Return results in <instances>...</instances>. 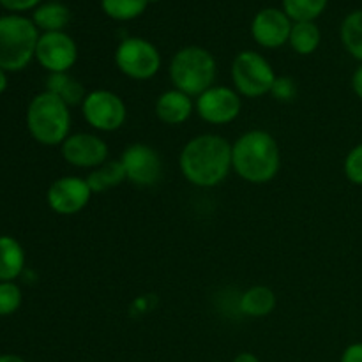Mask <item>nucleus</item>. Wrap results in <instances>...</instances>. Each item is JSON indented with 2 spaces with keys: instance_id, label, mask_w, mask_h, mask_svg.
<instances>
[{
  "instance_id": "obj_22",
  "label": "nucleus",
  "mask_w": 362,
  "mask_h": 362,
  "mask_svg": "<svg viewBox=\"0 0 362 362\" xmlns=\"http://www.w3.org/2000/svg\"><path fill=\"white\" fill-rule=\"evenodd\" d=\"M339 34L346 52L362 62V9L354 11L343 20Z\"/></svg>"
},
{
  "instance_id": "obj_3",
  "label": "nucleus",
  "mask_w": 362,
  "mask_h": 362,
  "mask_svg": "<svg viewBox=\"0 0 362 362\" xmlns=\"http://www.w3.org/2000/svg\"><path fill=\"white\" fill-rule=\"evenodd\" d=\"M27 129L37 144L62 145L71 131L69 106L48 90L34 95L27 108Z\"/></svg>"
},
{
  "instance_id": "obj_34",
  "label": "nucleus",
  "mask_w": 362,
  "mask_h": 362,
  "mask_svg": "<svg viewBox=\"0 0 362 362\" xmlns=\"http://www.w3.org/2000/svg\"><path fill=\"white\" fill-rule=\"evenodd\" d=\"M211 362H221V361H211Z\"/></svg>"
},
{
  "instance_id": "obj_30",
  "label": "nucleus",
  "mask_w": 362,
  "mask_h": 362,
  "mask_svg": "<svg viewBox=\"0 0 362 362\" xmlns=\"http://www.w3.org/2000/svg\"><path fill=\"white\" fill-rule=\"evenodd\" d=\"M352 88L356 92V95L359 99H362V64L354 71L352 74Z\"/></svg>"
},
{
  "instance_id": "obj_11",
  "label": "nucleus",
  "mask_w": 362,
  "mask_h": 362,
  "mask_svg": "<svg viewBox=\"0 0 362 362\" xmlns=\"http://www.w3.org/2000/svg\"><path fill=\"white\" fill-rule=\"evenodd\" d=\"M78 46L74 39L66 32H45L39 35L35 60L45 67L49 74L69 73L76 64Z\"/></svg>"
},
{
  "instance_id": "obj_17",
  "label": "nucleus",
  "mask_w": 362,
  "mask_h": 362,
  "mask_svg": "<svg viewBox=\"0 0 362 362\" xmlns=\"http://www.w3.org/2000/svg\"><path fill=\"white\" fill-rule=\"evenodd\" d=\"M276 308V293L269 286L257 285L247 288L239 299L240 313L246 317L262 318L267 317Z\"/></svg>"
},
{
  "instance_id": "obj_15",
  "label": "nucleus",
  "mask_w": 362,
  "mask_h": 362,
  "mask_svg": "<svg viewBox=\"0 0 362 362\" xmlns=\"http://www.w3.org/2000/svg\"><path fill=\"white\" fill-rule=\"evenodd\" d=\"M154 112L156 117L166 126H180L193 115L194 101L191 95L184 94L177 88H170L156 99Z\"/></svg>"
},
{
  "instance_id": "obj_5",
  "label": "nucleus",
  "mask_w": 362,
  "mask_h": 362,
  "mask_svg": "<svg viewBox=\"0 0 362 362\" xmlns=\"http://www.w3.org/2000/svg\"><path fill=\"white\" fill-rule=\"evenodd\" d=\"M39 30L34 21L20 14L0 16V67L18 73L35 59Z\"/></svg>"
},
{
  "instance_id": "obj_33",
  "label": "nucleus",
  "mask_w": 362,
  "mask_h": 362,
  "mask_svg": "<svg viewBox=\"0 0 362 362\" xmlns=\"http://www.w3.org/2000/svg\"><path fill=\"white\" fill-rule=\"evenodd\" d=\"M6 88H7V73L0 67V95L6 92Z\"/></svg>"
},
{
  "instance_id": "obj_7",
  "label": "nucleus",
  "mask_w": 362,
  "mask_h": 362,
  "mask_svg": "<svg viewBox=\"0 0 362 362\" xmlns=\"http://www.w3.org/2000/svg\"><path fill=\"white\" fill-rule=\"evenodd\" d=\"M115 66L131 80H151L161 69V53L144 37H126L115 49Z\"/></svg>"
},
{
  "instance_id": "obj_16",
  "label": "nucleus",
  "mask_w": 362,
  "mask_h": 362,
  "mask_svg": "<svg viewBox=\"0 0 362 362\" xmlns=\"http://www.w3.org/2000/svg\"><path fill=\"white\" fill-rule=\"evenodd\" d=\"M25 269V251L11 235H0V283L14 281Z\"/></svg>"
},
{
  "instance_id": "obj_9",
  "label": "nucleus",
  "mask_w": 362,
  "mask_h": 362,
  "mask_svg": "<svg viewBox=\"0 0 362 362\" xmlns=\"http://www.w3.org/2000/svg\"><path fill=\"white\" fill-rule=\"evenodd\" d=\"M243 101L235 88L212 85L194 101V110L202 120L214 126H225L239 117Z\"/></svg>"
},
{
  "instance_id": "obj_20",
  "label": "nucleus",
  "mask_w": 362,
  "mask_h": 362,
  "mask_svg": "<svg viewBox=\"0 0 362 362\" xmlns=\"http://www.w3.org/2000/svg\"><path fill=\"white\" fill-rule=\"evenodd\" d=\"M126 180V172L120 163V159H108L101 166L92 170L87 177L88 187L92 193H105L112 187L120 186Z\"/></svg>"
},
{
  "instance_id": "obj_24",
  "label": "nucleus",
  "mask_w": 362,
  "mask_h": 362,
  "mask_svg": "<svg viewBox=\"0 0 362 362\" xmlns=\"http://www.w3.org/2000/svg\"><path fill=\"white\" fill-rule=\"evenodd\" d=\"M327 7V0H283V11L292 21H315Z\"/></svg>"
},
{
  "instance_id": "obj_2",
  "label": "nucleus",
  "mask_w": 362,
  "mask_h": 362,
  "mask_svg": "<svg viewBox=\"0 0 362 362\" xmlns=\"http://www.w3.org/2000/svg\"><path fill=\"white\" fill-rule=\"evenodd\" d=\"M279 166V145L267 131H247L232 144V170L246 182H271L278 175Z\"/></svg>"
},
{
  "instance_id": "obj_28",
  "label": "nucleus",
  "mask_w": 362,
  "mask_h": 362,
  "mask_svg": "<svg viewBox=\"0 0 362 362\" xmlns=\"http://www.w3.org/2000/svg\"><path fill=\"white\" fill-rule=\"evenodd\" d=\"M2 7L13 11V13H21V11L34 9L35 6L39 7L41 0H0Z\"/></svg>"
},
{
  "instance_id": "obj_12",
  "label": "nucleus",
  "mask_w": 362,
  "mask_h": 362,
  "mask_svg": "<svg viewBox=\"0 0 362 362\" xmlns=\"http://www.w3.org/2000/svg\"><path fill=\"white\" fill-rule=\"evenodd\" d=\"M92 189L87 179L76 175H66L53 180L46 193L48 207L55 214L74 216L83 211L92 198Z\"/></svg>"
},
{
  "instance_id": "obj_29",
  "label": "nucleus",
  "mask_w": 362,
  "mask_h": 362,
  "mask_svg": "<svg viewBox=\"0 0 362 362\" xmlns=\"http://www.w3.org/2000/svg\"><path fill=\"white\" fill-rule=\"evenodd\" d=\"M339 362H362V343H352L343 350Z\"/></svg>"
},
{
  "instance_id": "obj_26",
  "label": "nucleus",
  "mask_w": 362,
  "mask_h": 362,
  "mask_svg": "<svg viewBox=\"0 0 362 362\" xmlns=\"http://www.w3.org/2000/svg\"><path fill=\"white\" fill-rule=\"evenodd\" d=\"M343 170H345V175L350 182L356 184V186H362V144L356 145L346 154Z\"/></svg>"
},
{
  "instance_id": "obj_32",
  "label": "nucleus",
  "mask_w": 362,
  "mask_h": 362,
  "mask_svg": "<svg viewBox=\"0 0 362 362\" xmlns=\"http://www.w3.org/2000/svg\"><path fill=\"white\" fill-rule=\"evenodd\" d=\"M0 362H27L23 357L16 356V354H2L0 356Z\"/></svg>"
},
{
  "instance_id": "obj_10",
  "label": "nucleus",
  "mask_w": 362,
  "mask_h": 362,
  "mask_svg": "<svg viewBox=\"0 0 362 362\" xmlns=\"http://www.w3.org/2000/svg\"><path fill=\"white\" fill-rule=\"evenodd\" d=\"M120 163L126 172V180L134 186L151 187L161 179V156L147 144H131L129 147L124 148Z\"/></svg>"
},
{
  "instance_id": "obj_13",
  "label": "nucleus",
  "mask_w": 362,
  "mask_h": 362,
  "mask_svg": "<svg viewBox=\"0 0 362 362\" xmlns=\"http://www.w3.org/2000/svg\"><path fill=\"white\" fill-rule=\"evenodd\" d=\"M60 152L67 165L76 168H98L108 161V144L101 136L92 133L69 134Z\"/></svg>"
},
{
  "instance_id": "obj_31",
  "label": "nucleus",
  "mask_w": 362,
  "mask_h": 362,
  "mask_svg": "<svg viewBox=\"0 0 362 362\" xmlns=\"http://www.w3.org/2000/svg\"><path fill=\"white\" fill-rule=\"evenodd\" d=\"M232 362H260V359L251 352H240L239 356L233 357Z\"/></svg>"
},
{
  "instance_id": "obj_8",
  "label": "nucleus",
  "mask_w": 362,
  "mask_h": 362,
  "mask_svg": "<svg viewBox=\"0 0 362 362\" xmlns=\"http://www.w3.org/2000/svg\"><path fill=\"white\" fill-rule=\"evenodd\" d=\"M81 113L88 126L103 133L120 129L127 119V108L122 98L105 88L87 92L81 103Z\"/></svg>"
},
{
  "instance_id": "obj_19",
  "label": "nucleus",
  "mask_w": 362,
  "mask_h": 362,
  "mask_svg": "<svg viewBox=\"0 0 362 362\" xmlns=\"http://www.w3.org/2000/svg\"><path fill=\"white\" fill-rule=\"evenodd\" d=\"M32 21L37 30L45 32H64L71 21V11L62 2H46L35 7Z\"/></svg>"
},
{
  "instance_id": "obj_6",
  "label": "nucleus",
  "mask_w": 362,
  "mask_h": 362,
  "mask_svg": "<svg viewBox=\"0 0 362 362\" xmlns=\"http://www.w3.org/2000/svg\"><path fill=\"white\" fill-rule=\"evenodd\" d=\"M276 78L271 62L258 52L246 49L233 59L232 81L239 95L255 99L271 94Z\"/></svg>"
},
{
  "instance_id": "obj_23",
  "label": "nucleus",
  "mask_w": 362,
  "mask_h": 362,
  "mask_svg": "<svg viewBox=\"0 0 362 362\" xmlns=\"http://www.w3.org/2000/svg\"><path fill=\"white\" fill-rule=\"evenodd\" d=\"M151 0H101L105 14L117 21H129L141 16Z\"/></svg>"
},
{
  "instance_id": "obj_25",
  "label": "nucleus",
  "mask_w": 362,
  "mask_h": 362,
  "mask_svg": "<svg viewBox=\"0 0 362 362\" xmlns=\"http://www.w3.org/2000/svg\"><path fill=\"white\" fill-rule=\"evenodd\" d=\"M21 300H23V296L16 283H0V317H9V315L16 313L21 306Z\"/></svg>"
},
{
  "instance_id": "obj_1",
  "label": "nucleus",
  "mask_w": 362,
  "mask_h": 362,
  "mask_svg": "<svg viewBox=\"0 0 362 362\" xmlns=\"http://www.w3.org/2000/svg\"><path fill=\"white\" fill-rule=\"evenodd\" d=\"M179 166L184 179L193 186H219L232 170V144L211 133L191 138L180 152Z\"/></svg>"
},
{
  "instance_id": "obj_27",
  "label": "nucleus",
  "mask_w": 362,
  "mask_h": 362,
  "mask_svg": "<svg viewBox=\"0 0 362 362\" xmlns=\"http://www.w3.org/2000/svg\"><path fill=\"white\" fill-rule=\"evenodd\" d=\"M297 94V87L296 81L292 80L290 76H278L276 78L274 85L271 88V95L276 99V101L281 103H288L296 98Z\"/></svg>"
},
{
  "instance_id": "obj_14",
  "label": "nucleus",
  "mask_w": 362,
  "mask_h": 362,
  "mask_svg": "<svg viewBox=\"0 0 362 362\" xmlns=\"http://www.w3.org/2000/svg\"><path fill=\"white\" fill-rule=\"evenodd\" d=\"M292 25L293 21L286 16L285 11L278 7H265L255 14L251 21V35L257 45L276 49L288 42Z\"/></svg>"
},
{
  "instance_id": "obj_21",
  "label": "nucleus",
  "mask_w": 362,
  "mask_h": 362,
  "mask_svg": "<svg viewBox=\"0 0 362 362\" xmlns=\"http://www.w3.org/2000/svg\"><path fill=\"white\" fill-rule=\"evenodd\" d=\"M322 42V32L315 21H293L288 45L299 55H311Z\"/></svg>"
},
{
  "instance_id": "obj_18",
  "label": "nucleus",
  "mask_w": 362,
  "mask_h": 362,
  "mask_svg": "<svg viewBox=\"0 0 362 362\" xmlns=\"http://www.w3.org/2000/svg\"><path fill=\"white\" fill-rule=\"evenodd\" d=\"M46 90L49 94L57 95L59 99H62L67 106H76L81 105L87 95V90L81 85L80 80H76L74 76H71L69 73H53L49 74L48 80H46Z\"/></svg>"
},
{
  "instance_id": "obj_4",
  "label": "nucleus",
  "mask_w": 362,
  "mask_h": 362,
  "mask_svg": "<svg viewBox=\"0 0 362 362\" xmlns=\"http://www.w3.org/2000/svg\"><path fill=\"white\" fill-rule=\"evenodd\" d=\"M218 64L214 55L202 46H186L172 57L170 80L173 88L198 98L214 85Z\"/></svg>"
}]
</instances>
